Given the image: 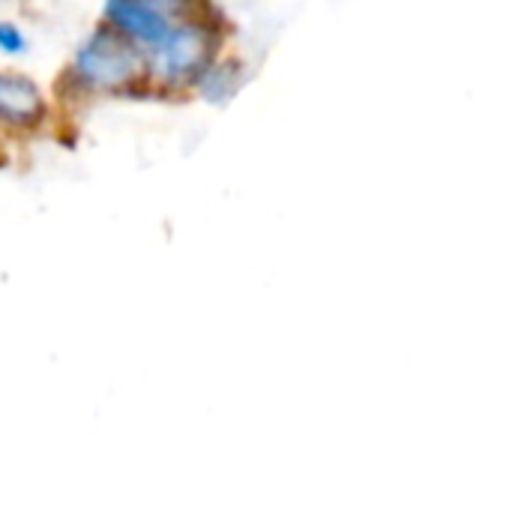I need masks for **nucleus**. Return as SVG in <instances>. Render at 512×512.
Wrapping results in <instances>:
<instances>
[{
	"mask_svg": "<svg viewBox=\"0 0 512 512\" xmlns=\"http://www.w3.org/2000/svg\"><path fill=\"white\" fill-rule=\"evenodd\" d=\"M60 99L96 102V99H150L147 54L117 33L102 18L78 42L72 60L57 78Z\"/></svg>",
	"mask_w": 512,
	"mask_h": 512,
	"instance_id": "1",
	"label": "nucleus"
},
{
	"mask_svg": "<svg viewBox=\"0 0 512 512\" xmlns=\"http://www.w3.org/2000/svg\"><path fill=\"white\" fill-rule=\"evenodd\" d=\"M228 51V27L216 6L177 18L147 54V81L156 99L192 96L204 72Z\"/></svg>",
	"mask_w": 512,
	"mask_h": 512,
	"instance_id": "2",
	"label": "nucleus"
},
{
	"mask_svg": "<svg viewBox=\"0 0 512 512\" xmlns=\"http://www.w3.org/2000/svg\"><path fill=\"white\" fill-rule=\"evenodd\" d=\"M243 81H246V63L237 54L225 51L204 72V78L198 81V87H195L192 96H198V99H204L210 105H225V102H231L237 96V90L243 87Z\"/></svg>",
	"mask_w": 512,
	"mask_h": 512,
	"instance_id": "5",
	"label": "nucleus"
},
{
	"mask_svg": "<svg viewBox=\"0 0 512 512\" xmlns=\"http://www.w3.org/2000/svg\"><path fill=\"white\" fill-rule=\"evenodd\" d=\"M150 3H156L171 18H186V15H195V12H204L213 6V0H150Z\"/></svg>",
	"mask_w": 512,
	"mask_h": 512,
	"instance_id": "7",
	"label": "nucleus"
},
{
	"mask_svg": "<svg viewBox=\"0 0 512 512\" xmlns=\"http://www.w3.org/2000/svg\"><path fill=\"white\" fill-rule=\"evenodd\" d=\"M54 105L42 84L21 69H0V132L33 135L48 126Z\"/></svg>",
	"mask_w": 512,
	"mask_h": 512,
	"instance_id": "3",
	"label": "nucleus"
},
{
	"mask_svg": "<svg viewBox=\"0 0 512 512\" xmlns=\"http://www.w3.org/2000/svg\"><path fill=\"white\" fill-rule=\"evenodd\" d=\"M30 51V36L21 30V24L0 18V54L3 57H24Z\"/></svg>",
	"mask_w": 512,
	"mask_h": 512,
	"instance_id": "6",
	"label": "nucleus"
},
{
	"mask_svg": "<svg viewBox=\"0 0 512 512\" xmlns=\"http://www.w3.org/2000/svg\"><path fill=\"white\" fill-rule=\"evenodd\" d=\"M102 21L135 42L141 51H150L165 39L177 18H171L150 0H102Z\"/></svg>",
	"mask_w": 512,
	"mask_h": 512,
	"instance_id": "4",
	"label": "nucleus"
}]
</instances>
